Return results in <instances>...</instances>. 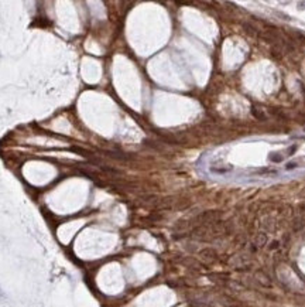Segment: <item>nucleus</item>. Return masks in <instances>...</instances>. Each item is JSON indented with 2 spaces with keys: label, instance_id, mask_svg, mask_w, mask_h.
Returning a JSON list of instances; mask_svg holds the SVG:
<instances>
[{
  "label": "nucleus",
  "instance_id": "obj_7",
  "mask_svg": "<svg viewBox=\"0 0 305 307\" xmlns=\"http://www.w3.org/2000/svg\"><path fill=\"white\" fill-rule=\"evenodd\" d=\"M295 167H297V163H288V164L285 166V168L287 170H292V168H295Z\"/></svg>",
  "mask_w": 305,
  "mask_h": 307
},
{
  "label": "nucleus",
  "instance_id": "obj_6",
  "mask_svg": "<svg viewBox=\"0 0 305 307\" xmlns=\"http://www.w3.org/2000/svg\"><path fill=\"white\" fill-rule=\"evenodd\" d=\"M278 241H274V242H271L270 243V250H275L277 248H278Z\"/></svg>",
  "mask_w": 305,
  "mask_h": 307
},
{
  "label": "nucleus",
  "instance_id": "obj_8",
  "mask_svg": "<svg viewBox=\"0 0 305 307\" xmlns=\"http://www.w3.org/2000/svg\"><path fill=\"white\" fill-rule=\"evenodd\" d=\"M295 150H297V144H294V146H291V147H290V150H288V156H291V154L294 153Z\"/></svg>",
  "mask_w": 305,
  "mask_h": 307
},
{
  "label": "nucleus",
  "instance_id": "obj_5",
  "mask_svg": "<svg viewBox=\"0 0 305 307\" xmlns=\"http://www.w3.org/2000/svg\"><path fill=\"white\" fill-rule=\"evenodd\" d=\"M270 160L274 161V163H278V161L283 160V156H280V154H273V156H270Z\"/></svg>",
  "mask_w": 305,
  "mask_h": 307
},
{
  "label": "nucleus",
  "instance_id": "obj_2",
  "mask_svg": "<svg viewBox=\"0 0 305 307\" xmlns=\"http://www.w3.org/2000/svg\"><path fill=\"white\" fill-rule=\"evenodd\" d=\"M291 38L295 40V41H298V43H301V44H304V43H305V37L301 34V33H298V31L291 33Z\"/></svg>",
  "mask_w": 305,
  "mask_h": 307
},
{
  "label": "nucleus",
  "instance_id": "obj_3",
  "mask_svg": "<svg viewBox=\"0 0 305 307\" xmlns=\"http://www.w3.org/2000/svg\"><path fill=\"white\" fill-rule=\"evenodd\" d=\"M243 28H244L246 33L250 34V36H254V34H256V28H254L253 26H250L249 23H243Z\"/></svg>",
  "mask_w": 305,
  "mask_h": 307
},
{
  "label": "nucleus",
  "instance_id": "obj_1",
  "mask_svg": "<svg viewBox=\"0 0 305 307\" xmlns=\"http://www.w3.org/2000/svg\"><path fill=\"white\" fill-rule=\"evenodd\" d=\"M266 243H267V235L264 234V232H260V234H257V235L254 237L253 245L256 246V248H263Z\"/></svg>",
  "mask_w": 305,
  "mask_h": 307
},
{
  "label": "nucleus",
  "instance_id": "obj_4",
  "mask_svg": "<svg viewBox=\"0 0 305 307\" xmlns=\"http://www.w3.org/2000/svg\"><path fill=\"white\" fill-rule=\"evenodd\" d=\"M252 112H253V115L256 116V118H257V119H263V120H266V116H264V113H263V112H259V110H257V109H252Z\"/></svg>",
  "mask_w": 305,
  "mask_h": 307
}]
</instances>
